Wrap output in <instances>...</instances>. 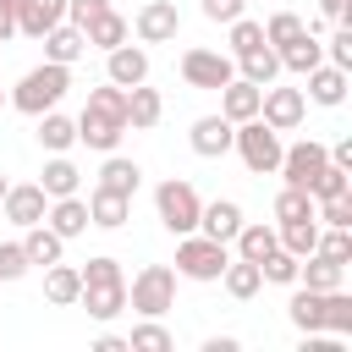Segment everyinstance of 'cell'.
Instances as JSON below:
<instances>
[{
	"label": "cell",
	"mask_w": 352,
	"mask_h": 352,
	"mask_svg": "<svg viewBox=\"0 0 352 352\" xmlns=\"http://www.w3.org/2000/svg\"><path fill=\"white\" fill-rule=\"evenodd\" d=\"M66 88H72V66L44 60V66H33V72L6 94V104L22 110V116H44V110H55V104L66 99Z\"/></svg>",
	"instance_id": "6da1fadb"
},
{
	"label": "cell",
	"mask_w": 352,
	"mask_h": 352,
	"mask_svg": "<svg viewBox=\"0 0 352 352\" xmlns=\"http://www.w3.org/2000/svg\"><path fill=\"white\" fill-rule=\"evenodd\" d=\"M126 308H132L138 319L170 314V308H176V270H170V264H143V270L132 275V286H126Z\"/></svg>",
	"instance_id": "7a4b0ae2"
},
{
	"label": "cell",
	"mask_w": 352,
	"mask_h": 352,
	"mask_svg": "<svg viewBox=\"0 0 352 352\" xmlns=\"http://www.w3.org/2000/svg\"><path fill=\"white\" fill-rule=\"evenodd\" d=\"M226 264H231V242H214L204 231L176 236V275L182 280H220Z\"/></svg>",
	"instance_id": "3957f363"
},
{
	"label": "cell",
	"mask_w": 352,
	"mask_h": 352,
	"mask_svg": "<svg viewBox=\"0 0 352 352\" xmlns=\"http://www.w3.org/2000/svg\"><path fill=\"white\" fill-rule=\"evenodd\" d=\"M198 209H204V198H198L192 182H182V176H170V182L154 187V214H160V226H165L170 236L198 231Z\"/></svg>",
	"instance_id": "277c9868"
},
{
	"label": "cell",
	"mask_w": 352,
	"mask_h": 352,
	"mask_svg": "<svg viewBox=\"0 0 352 352\" xmlns=\"http://www.w3.org/2000/svg\"><path fill=\"white\" fill-rule=\"evenodd\" d=\"M231 148L242 154V165H248L253 176H270V170L280 165V148H286V143H280V132H275L270 121H258V116H253V121H236Z\"/></svg>",
	"instance_id": "5b68a950"
},
{
	"label": "cell",
	"mask_w": 352,
	"mask_h": 352,
	"mask_svg": "<svg viewBox=\"0 0 352 352\" xmlns=\"http://www.w3.org/2000/svg\"><path fill=\"white\" fill-rule=\"evenodd\" d=\"M231 77H236V60L220 55V50H187V55H182V82H187V88H209V94H220Z\"/></svg>",
	"instance_id": "8992f818"
},
{
	"label": "cell",
	"mask_w": 352,
	"mask_h": 352,
	"mask_svg": "<svg viewBox=\"0 0 352 352\" xmlns=\"http://www.w3.org/2000/svg\"><path fill=\"white\" fill-rule=\"evenodd\" d=\"M132 33H138V44H170V38L182 33L176 0H143L138 16H132Z\"/></svg>",
	"instance_id": "52a82bcc"
},
{
	"label": "cell",
	"mask_w": 352,
	"mask_h": 352,
	"mask_svg": "<svg viewBox=\"0 0 352 352\" xmlns=\"http://www.w3.org/2000/svg\"><path fill=\"white\" fill-rule=\"evenodd\" d=\"M330 165V148L319 143V138H302V143H292V148H280V176H286V187H308L319 170Z\"/></svg>",
	"instance_id": "ba28073f"
},
{
	"label": "cell",
	"mask_w": 352,
	"mask_h": 352,
	"mask_svg": "<svg viewBox=\"0 0 352 352\" xmlns=\"http://www.w3.org/2000/svg\"><path fill=\"white\" fill-rule=\"evenodd\" d=\"M302 116H308V99H302V88H264V99H258V121H270L275 132H297L302 126Z\"/></svg>",
	"instance_id": "9c48e42d"
},
{
	"label": "cell",
	"mask_w": 352,
	"mask_h": 352,
	"mask_svg": "<svg viewBox=\"0 0 352 352\" xmlns=\"http://www.w3.org/2000/svg\"><path fill=\"white\" fill-rule=\"evenodd\" d=\"M104 82H116V88L148 82V50H143V44H116V50H104Z\"/></svg>",
	"instance_id": "30bf717a"
},
{
	"label": "cell",
	"mask_w": 352,
	"mask_h": 352,
	"mask_svg": "<svg viewBox=\"0 0 352 352\" xmlns=\"http://www.w3.org/2000/svg\"><path fill=\"white\" fill-rule=\"evenodd\" d=\"M231 138H236V126H231L226 116H198L192 132H187V143H192L198 160H220V154H231Z\"/></svg>",
	"instance_id": "8fae6325"
},
{
	"label": "cell",
	"mask_w": 352,
	"mask_h": 352,
	"mask_svg": "<svg viewBox=\"0 0 352 352\" xmlns=\"http://www.w3.org/2000/svg\"><path fill=\"white\" fill-rule=\"evenodd\" d=\"M0 209H6V220H11V226H38V220H44V209H50V198H44V187H38V182H16V187H6Z\"/></svg>",
	"instance_id": "7c38bea8"
},
{
	"label": "cell",
	"mask_w": 352,
	"mask_h": 352,
	"mask_svg": "<svg viewBox=\"0 0 352 352\" xmlns=\"http://www.w3.org/2000/svg\"><path fill=\"white\" fill-rule=\"evenodd\" d=\"M126 138V121L121 116H99V110H82L77 116V143L99 148V154H116V143Z\"/></svg>",
	"instance_id": "4fadbf2b"
},
{
	"label": "cell",
	"mask_w": 352,
	"mask_h": 352,
	"mask_svg": "<svg viewBox=\"0 0 352 352\" xmlns=\"http://www.w3.org/2000/svg\"><path fill=\"white\" fill-rule=\"evenodd\" d=\"M77 302L88 308V319H99V324H110L116 314H126V280H88Z\"/></svg>",
	"instance_id": "5bb4252c"
},
{
	"label": "cell",
	"mask_w": 352,
	"mask_h": 352,
	"mask_svg": "<svg viewBox=\"0 0 352 352\" xmlns=\"http://www.w3.org/2000/svg\"><path fill=\"white\" fill-rule=\"evenodd\" d=\"M44 226L55 231V236H82L88 231V198H77V192H66V198H50V209H44Z\"/></svg>",
	"instance_id": "9a60e30c"
},
{
	"label": "cell",
	"mask_w": 352,
	"mask_h": 352,
	"mask_svg": "<svg viewBox=\"0 0 352 352\" xmlns=\"http://www.w3.org/2000/svg\"><path fill=\"white\" fill-rule=\"evenodd\" d=\"M297 286H308V292H336V286H346V264L314 248V253L297 264Z\"/></svg>",
	"instance_id": "2e32d148"
},
{
	"label": "cell",
	"mask_w": 352,
	"mask_h": 352,
	"mask_svg": "<svg viewBox=\"0 0 352 352\" xmlns=\"http://www.w3.org/2000/svg\"><path fill=\"white\" fill-rule=\"evenodd\" d=\"M258 99H264V88L258 82H248V77H231L226 88H220V116L236 126V121H253L258 116Z\"/></svg>",
	"instance_id": "e0dca14e"
},
{
	"label": "cell",
	"mask_w": 352,
	"mask_h": 352,
	"mask_svg": "<svg viewBox=\"0 0 352 352\" xmlns=\"http://www.w3.org/2000/svg\"><path fill=\"white\" fill-rule=\"evenodd\" d=\"M346 77H352V72H341V66H330V60H319V66L308 72V94H302V99H314V104H324V110H336V104L346 99Z\"/></svg>",
	"instance_id": "ac0fdd59"
},
{
	"label": "cell",
	"mask_w": 352,
	"mask_h": 352,
	"mask_svg": "<svg viewBox=\"0 0 352 352\" xmlns=\"http://www.w3.org/2000/svg\"><path fill=\"white\" fill-rule=\"evenodd\" d=\"M126 214H132V198H121V192H110V187H94V192H88V226L121 231Z\"/></svg>",
	"instance_id": "d6986e66"
},
{
	"label": "cell",
	"mask_w": 352,
	"mask_h": 352,
	"mask_svg": "<svg viewBox=\"0 0 352 352\" xmlns=\"http://www.w3.org/2000/svg\"><path fill=\"white\" fill-rule=\"evenodd\" d=\"M198 231H204V236H214V242H231V236L242 231V204H231V198L204 204V209H198Z\"/></svg>",
	"instance_id": "ffe728a7"
},
{
	"label": "cell",
	"mask_w": 352,
	"mask_h": 352,
	"mask_svg": "<svg viewBox=\"0 0 352 352\" xmlns=\"http://www.w3.org/2000/svg\"><path fill=\"white\" fill-rule=\"evenodd\" d=\"M160 116H165V99H160V88H148V82L126 88V126H132V132H148V126H160Z\"/></svg>",
	"instance_id": "44dd1931"
},
{
	"label": "cell",
	"mask_w": 352,
	"mask_h": 352,
	"mask_svg": "<svg viewBox=\"0 0 352 352\" xmlns=\"http://www.w3.org/2000/svg\"><path fill=\"white\" fill-rule=\"evenodd\" d=\"M55 22H66V0H22V11H16V33H28V38H44Z\"/></svg>",
	"instance_id": "7402d4cb"
},
{
	"label": "cell",
	"mask_w": 352,
	"mask_h": 352,
	"mask_svg": "<svg viewBox=\"0 0 352 352\" xmlns=\"http://www.w3.org/2000/svg\"><path fill=\"white\" fill-rule=\"evenodd\" d=\"M88 55V38H82V28H72V22H55L50 33H44V60H60V66H72V60H82Z\"/></svg>",
	"instance_id": "603a6c76"
},
{
	"label": "cell",
	"mask_w": 352,
	"mask_h": 352,
	"mask_svg": "<svg viewBox=\"0 0 352 352\" xmlns=\"http://www.w3.org/2000/svg\"><path fill=\"white\" fill-rule=\"evenodd\" d=\"M44 297L55 302V308H72L77 297H82V270H72V264H44Z\"/></svg>",
	"instance_id": "cb8c5ba5"
},
{
	"label": "cell",
	"mask_w": 352,
	"mask_h": 352,
	"mask_svg": "<svg viewBox=\"0 0 352 352\" xmlns=\"http://www.w3.org/2000/svg\"><path fill=\"white\" fill-rule=\"evenodd\" d=\"M286 319L308 336V330H324V292H308L292 280V302H286Z\"/></svg>",
	"instance_id": "d4e9b609"
},
{
	"label": "cell",
	"mask_w": 352,
	"mask_h": 352,
	"mask_svg": "<svg viewBox=\"0 0 352 352\" xmlns=\"http://www.w3.org/2000/svg\"><path fill=\"white\" fill-rule=\"evenodd\" d=\"M82 38H88L94 50H116V44H126V38H132V22H126L121 11H110V6H104V11L82 28Z\"/></svg>",
	"instance_id": "484cf974"
},
{
	"label": "cell",
	"mask_w": 352,
	"mask_h": 352,
	"mask_svg": "<svg viewBox=\"0 0 352 352\" xmlns=\"http://www.w3.org/2000/svg\"><path fill=\"white\" fill-rule=\"evenodd\" d=\"M275 55H280V72H297V77H308V72L324 60V44H319V38H314V28H308L302 38H292V44H286V50H275Z\"/></svg>",
	"instance_id": "4316f807"
},
{
	"label": "cell",
	"mask_w": 352,
	"mask_h": 352,
	"mask_svg": "<svg viewBox=\"0 0 352 352\" xmlns=\"http://www.w3.org/2000/svg\"><path fill=\"white\" fill-rule=\"evenodd\" d=\"M99 187H110V192H121V198H132V192L143 187V165H138V160H121V154H104V170H99Z\"/></svg>",
	"instance_id": "83f0119b"
},
{
	"label": "cell",
	"mask_w": 352,
	"mask_h": 352,
	"mask_svg": "<svg viewBox=\"0 0 352 352\" xmlns=\"http://www.w3.org/2000/svg\"><path fill=\"white\" fill-rule=\"evenodd\" d=\"M22 253H28V264H55L66 253V236H55L44 220L38 226H22Z\"/></svg>",
	"instance_id": "f1b7e54d"
},
{
	"label": "cell",
	"mask_w": 352,
	"mask_h": 352,
	"mask_svg": "<svg viewBox=\"0 0 352 352\" xmlns=\"http://www.w3.org/2000/svg\"><path fill=\"white\" fill-rule=\"evenodd\" d=\"M220 286H226L236 302H253V297H258V286H264V275H258V264H253V258H231V264L220 270Z\"/></svg>",
	"instance_id": "f546056e"
},
{
	"label": "cell",
	"mask_w": 352,
	"mask_h": 352,
	"mask_svg": "<svg viewBox=\"0 0 352 352\" xmlns=\"http://www.w3.org/2000/svg\"><path fill=\"white\" fill-rule=\"evenodd\" d=\"M236 77H248V82H258V88H270V82L280 77V55H275L270 44H258V50H248V55H236Z\"/></svg>",
	"instance_id": "4dcf8cb0"
},
{
	"label": "cell",
	"mask_w": 352,
	"mask_h": 352,
	"mask_svg": "<svg viewBox=\"0 0 352 352\" xmlns=\"http://www.w3.org/2000/svg\"><path fill=\"white\" fill-rule=\"evenodd\" d=\"M72 143H77V121H72V116H60V110H44V116H38V148L66 154Z\"/></svg>",
	"instance_id": "1f68e13d"
},
{
	"label": "cell",
	"mask_w": 352,
	"mask_h": 352,
	"mask_svg": "<svg viewBox=\"0 0 352 352\" xmlns=\"http://www.w3.org/2000/svg\"><path fill=\"white\" fill-rule=\"evenodd\" d=\"M44 198H66V192H77L82 187V170L66 160V154H50V165H44Z\"/></svg>",
	"instance_id": "d6a6232c"
},
{
	"label": "cell",
	"mask_w": 352,
	"mask_h": 352,
	"mask_svg": "<svg viewBox=\"0 0 352 352\" xmlns=\"http://www.w3.org/2000/svg\"><path fill=\"white\" fill-rule=\"evenodd\" d=\"M231 242H236V258H253V264H258V258H264V253H270V248H275L280 236H275V226H258V220H242V231H236Z\"/></svg>",
	"instance_id": "836d02e7"
},
{
	"label": "cell",
	"mask_w": 352,
	"mask_h": 352,
	"mask_svg": "<svg viewBox=\"0 0 352 352\" xmlns=\"http://www.w3.org/2000/svg\"><path fill=\"white\" fill-rule=\"evenodd\" d=\"M275 236H280V248H286V253L308 258V253H314V242H319V220H314V214H308V220H286V226H275Z\"/></svg>",
	"instance_id": "e575fe53"
},
{
	"label": "cell",
	"mask_w": 352,
	"mask_h": 352,
	"mask_svg": "<svg viewBox=\"0 0 352 352\" xmlns=\"http://www.w3.org/2000/svg\"><path fill=\"white\" fill-rule=\"evenodd\" d=\"M302 33H308V22H302L297 11H275V16L264 22V44H270V50H286V44L302 38Z\"/></svg>",
	"instance_id": "d590c367"
},
{
	"label": "cell",
	"mask_w": 352,
	"mask_h": 352,
	"mask_svg": "<svg viewBox=\"0 0 352 352\" xmlns=\"http://www.w3.org/2000/svg\"><path fill=\"white\" fill-rule=\"evenodd\" d=\"M297 264H302V258H297V253H286V248L275 242V248L258 258V275H264V280H275V286H292V280H297Z\"/></svg>",
	"instance_id": "8d00e7d4"
},
{
	"label": "cell",
	"mask_w": 352,
	"mask_h": 352,
	"mask_svg": "<svg viewBox=\"0 0 352 352\" xmlns=\"http://www.w3.org/2000/svg\"><path fill=\"white\" fill-rule=\"evenodd\" d=\"M324 330L330 336H352V297H346V286H336V292H324Z\"/></svg>",
	"instance_id": "74e56055"
},
{
	"label": "cell",
	"mask_w": 352,
	"mask_h": 352,
	"mask_svg": "<svg viewBox=\"0 0 352 352\" xmlns=\"http://www.w3.org/2000/svg\"><path fill=\"white\" fill-rule=\"evenodd\" d=\"M126 346H132V352H170V346H176V336H170L160 319H143V324H132Z\"/></svg>",
	"instance_id": "f35d334b"
},
{
	"label": "cell",
	"mask_w": 352,
	"mask_h": 352,
	"mask_svg": "<svg viewBox=\"0 0 352 352\" xmlns=\"http://www.w3.org/2000/svg\"><path fill=\"white\" fill-rule=\"evenodd\" d=\"M82 110H99V116H121V121H126V88L99 82V88H88V104H82Z\"/></svg>",
	"instance_id": "ab89813d"
},
{
	"label": "cell",
	"mask_w": 352,
	"mask_h": 352,
	"mask_svg": "<svg viewBox=\"0 0 352 352\" xmlns=\"http://www.w3.org/2000/svg\"><path fill=\"white\" fill-rule=\"evenodd\" d=\"M308 214H314L308 187H280V198H275V220L286 226V220H308Z\"/></svg>",
	"instance_id": "60d3db41"
},
{
	"label": "cell",
	"mask_w": 352,
	"mask_h": 352,
	"mask_svg": "<svg viewBox=\"0 0 352 352\" xmlns=\"http://www.w3.org/2000/svg\"><path fill=\"white\" fill-rule=\"evenodd\" d=\"M226 28H231V60L264 44V22H253V16H236V22H226Z\"/></svg>",
	"instance_id": "b9f144b4"
},
{
	"label": "cell",
	"mask_w": 352,
	"mask_h": 352,
	"mask_svg": "<svg viewBox=\"0 0 352 352\" xmlns=\"http://www.w3.org/2000/svg\"><path fill=\"white\" fill-rule=\"evenodd\" d=\"M314 248L330 253V258H341V264H352V226H319V242Z\"/></svg>",
	"instance_id": "7bdbcfd3"
},
{
	"label": "cell",
	"mask_w": 352,
	"mask_h": 352,
	"mask_svg": "<svg viewBox=\"0 0 352 352\" xmlns=\"http://www.w3.org/2000/svg\"><path fill=\"white\" fill-rule=\"evenodd\" d=\"M324 60L341 66V72H352V22H336V33H330V44H324Z\"/></svg>",
	"instance_id": "ee69618b"
},
{
	"label": "cell",
	"mask_w": 352,
	"mask_h": 352,
	"mask_svg": "<svg viewBox=\"0 0 352 352\" xmlns=\"http://www.w3.org/2000/svg\"><path fill=\"white\" fill-rule=\"evenodd\" d=\"M336 192H352V187H346V170H341V165H324V170L308 182V198L319 204V198H336Z\"/></svg>",
	"instance_id": "f6af8a7d"
},
{
	"label": "cell",
	"mask_w": 352,
	"mask_h": 352,
	"mask_svg": "<svg viewBox=\"0 0 352 352\" xmlns=\"http://www.w3.org/2000/svg\"><path fill=\"white\" fill-rule=\"evenodd\" d=\"M33 264H28V253H22V242H0V280H22Z\"/></svg>",
	"instance_id": "bcb514c9"
},
{
	"label": "cell",
	"mask_w": 352,
	"mask_h": 352,
	"mask_svg": "<svg viewBox=\"0 0 352 352\" xmlns=\"http://www.w3.org/2000/svg\"><path fill=\"white\" fill-rule=\"evenodd\" d=\"M88 280H126V275H121V264H116L110 253H99V258L82 264V286H88Z\"/></svg>",
	"instance_id": "7dc6e473"
},
{
	"label": "cell",
	"mask_w": 352,
	"mask_h": 352,
	"mask_svg": "<svg viewBox=\"0 0 352 352\" xmlns=\"http://www.w3.org/2000/svg\"><path fill=\"white\" fill-rule=\"evenodd\" d=\"M198 11H204L209 22H236V16L248 11V0H198Z\"/></svg>",
	"instance_id": "c3c4849f"
},
{
	"label": "cell",
	"mask_w": 352,
	"mask_h": 352,
	"mask_svg": "<svg viewBox=\"0 0 352 352\" xmlns=\"http://www.w3.org/2000/svg\"><path fill=\"white\" fill-rule=\"evenodd\" d=\"M104 6H110V0H66V22H72V28H88Z\"/></svg>",
	"instance_id": "681fc988"
},
{
	"label": "cell",
	"mask_w": 352,
	"mask_h": 352,
	"mask_svg": "<svg viewBox=\"0 0 352 352\" xmlns=\"http://www.w3.org/2000/svg\"><path fill=\"white\" fill-rule=\"evenodd\" d=\"M319 11H324V22H346L352 16V0H319Z\"/></svg>",
	"instance_id": "f907efd6"
},
{
	"label": "cell",
	"mask_w": 352,
	"mask_h": 352,
	"mask_svg": "<svg viewBox=\"0 0 352 352\" xmlns=\"http://www.w3.org/2000/svg\"><path fill=\"white\" fill-rule=\"evenodd\" d=\"M330 165H341V170H352V138H346V143H336V148H330Z\"/></svg>",
	"instance_id": "816d5d0a"
},
{
	"label": "cell",
	"mask_w": 352,
	"mask_h": 352,
	"mask_svg": "<svg viewBox=\"0 0 352 352\" xmlns=\"http://www.w3.org/2000/svg\"><path fill=\"white\" fill-rule=\"evenodd\" d=\"M94 352H132V346H126V336H99Z\"/></svg>",
	"instance_id": "f5cc1de1"
},
{
	"label": "cell",
	"mask_w": 352,
	"mask_h": 352,
	"mask_svg": "<svg viewBox=\"0 0 352 352\" xmlns=\"http://www.w3.org/2000/svg\"><path fill=\"white\" fill-rule=\"evenodd\" d=\"M204 352H236V336H209Z\"/></svg>",
	"instance_id": "db71d44e"
},
{
	"label": "cell",
	"mask_w": 352,
	"mask_h": 352,
	"mask_svg": "<svg viewBox=\"0 0 352 352\" xmlns=\"http://www.w3.org/2000/svg\"><path fill=\"white\" fill-rule=\"evenodd\" d=\"M11 33H16V11H11V6H0V44H6Z\"/></svg>",
	"instance_id": "11a10c76"
},
{
	"label": "cell",
	"mask_w": 352,
	"mask_h": 352,
	"mask_svg": "<svg viewBox=\"0 0 352 352\" xmlns=\"http://www.w3.org/2000/svg\"><path fill=\"white\" fill-rule=\"evenodd\" d=\"M0 6H11V11H22V0H0Z\"/></svg>",
	"instance_id": "9f6ffc18"
},
{
	"label": "cell",
	"mask_w": 352,
	"mask_h": 352,
	"mask_svg": "<svg viewBox=\"0 0 352 352\" xmlns=\"http://www.w3.org/2000/svg\"><path fill=\"white\" fill-rule=\"evenodd\" d=\"M6 187H11V182H6V170H0V198H6Z\"/></svg>",
	"instance_id": "6f0895ef"
},
{
	"label": "cell",
	"mask_w": 352,
	"mask_h": 352,
	"mask_svg": "<svg viewBox=\"0 0 352 352\" xmlns=\"http://www.w3.org/2000/svg\"><path fill=\"white\" fill-rule=\"evenodd\" d=\"M0 110H6V88H0Z\"/></svg>",
	"instance_id": "680465c9"
},
{
	"label": "cell",
	"mask_w": 352,
	"mask_h": 352,
	"mask_svg": "<svg viewBox=\"0 0 352 352\" xmlns=\"http://www.w3.org/2000/svg\"><path fill=\"white\" fill-rule=\"evenodd\" d=\"M0 50H6V44H0Z\"/></svg>",
	"instance_id": "91938a15"
}]
</instances>
